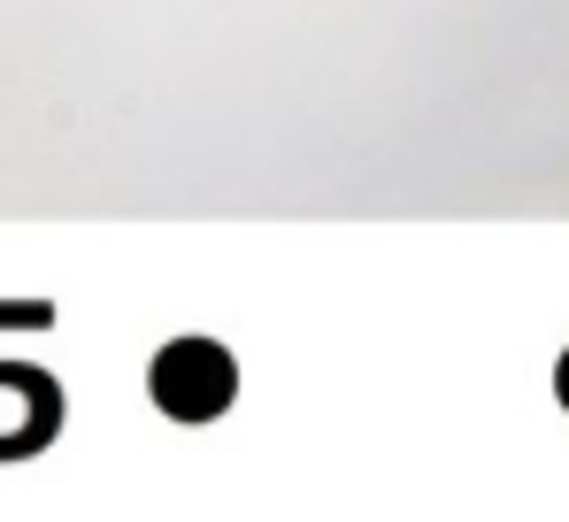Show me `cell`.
I'll return each instance as SVG.
<instances>
[{
    "label": "cell",
    "instance_id": "1",
    "mask_svg": "<svg viewBox=\"0 0 569 522\" xmlns=\"http://www.w3.org/2000/svg\"><path fill=\"white\" fill-rule=\"evenodd\" d=\"M231 392H239V369H231V353L208 347V339H178V347H162V361H154V408L178 415V423L223 415Z\"/></svg>",
    "mask_w": 569,
    "mask_h": 522
},
{
    "label": "cell",
    "instance_id": "2",
    "mask_svg": "<svg viewBox=\"0 0 569 522\" xmlns=\"http://www.w3.org/2000/svg\"><path fill=\"white\" fill-rule=\"evenodd\" d=\"M555 392H562V408H569V353H562V369H555Z\"/></svg>",
    "mask_w": 569,
    "mask_h": 522
}]
</instances>
